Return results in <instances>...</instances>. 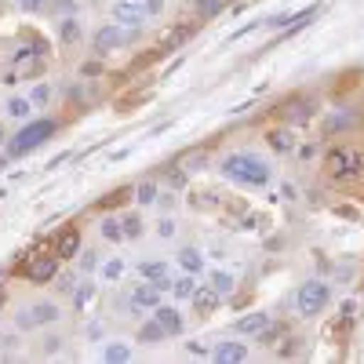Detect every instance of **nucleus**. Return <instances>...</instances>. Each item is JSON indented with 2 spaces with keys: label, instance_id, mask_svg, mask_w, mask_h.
<instances>
[{
  "label": "nucleus",
  "instance_id": "7",
  "mask_svg": "<svg viewBox=\"0 0 364 364\" xmlns=\"http://www.w3.org/2000/svg\"><path fill=\"white\" fill-rule=\"evenodd\" d=\"M357 124H360V109L357 106H339V109H328L321 132H324V139H336L343 132H353Z\"/></svg>",
  "mask_w": 364,
  "mask_h": 364
},
{
  "label": "nucleus",
  "instance_id": "4",
  "mask_svg": "<svg viewBox=\"0 0 364 364\" xmlns=\"http://www.w3.org/2000/svg\"><path fill=\"white\" fill-rule=\"evenodd\" d=\"M328 299H331V284L306 281V284H299V291H295V310H299V317H317L328 306Z\"/></svg>",
  "mask_w": 364,
  "mask_h": 364
},
{
  "label": "nucleus",
  "instance_id": "35",
  "mask_svg": "<svg viewBox=\"0 0 364 364\" xmlns=\"http://www.w3.org/2000/svg\"><path fill=\"white\" fill-rule=\"evenodd\" d=\"M91 299H95V284H84V288H77V306H80V310L87 306Z\"/></svg>",
  "mask_w": 364,
  "mask_h": 364
},
{
  "label": "nucleus",
  "instance_id": "32",
  "mask_svg": "<svg viewBox=\"0 0 364 364\" xmlns=\"http://www.w3.org/2000/svg\"><path fill=\"white\" fill-rule=\"evenodd\" d=\"M29 102H33L37 109H41V106H48V102H51V87H48V84H37L33 91H29Z\"/></svg>",
  "mask_w": 364,
  "mask_h": 364
},
{
  "label": "nucleus",
  "instance_id": "1",
  "mask_svg": "<svg viewBox=\"0 0 364 364\" xmlns=\"http://www.w3.org/2000/svg\"><path fill=\"white\" fill-rule=\"evenodd\" d=\"M219 171L226 178H233L237 186H269L273 182V168L269 161H262L252 149H237V154H226L219 161Z\"/></svg>",
  "mask_w": 364,
  "mask_h": 364
},
{
  "label": "nucleus",
  "instance_id": "17",
  "mask_svg": "<svg viewBox=\"0 0 364 364\" xmlns=\"http://www.w3.org/2000/svg\"><path fill=\"white\" fill-rule=\"evenodd\" d=\"M317 15H321V4H310V8H302L299 15H291V18H288V26L281 29V41H288L291 33H299V29H306Z\"/></svg>",
  "mask_w": 364,
  "mask_h": 364
},
{
  "label": "nucleus",
  "instance_id": "11",
  "mask_svg": "<svg viewBox=\"0 0 364 364\" xmlns=\"http://www.w3.org/2000/svg\"><path fill=\"white\" fill-rule=\"evenodd\" d=\"M197 29H200V22H190V26H182V22H178V26H171L168 33L157 41V51H161V55H168V51H178L182 44H186V41L197 33Z\"/></svg>",
  "mask_w": 364,
  "mask_h": 364
},
{
  "label": "nucleus",
  "instance_id": "9",
  "mask_svg": "<svg viewBox=\"0 0 364 364\" xmlns=\"http://www.w3.org/2000/svg\"><path fill=\"white\" fill-rule=\"evenodd\" d=\"M113 22L117 26H146V8H142V0H117L113 4Z\"/></svg>",
  "mask_w": 364,
  "mask_h": 364
},
{
  "label": "nucleus",
  "instance_id": "26",
  "mask_svg": "<svg viewBox=\"0 0 364 364\" xmlns=\"http://www.w3.org/2000/svg\"><path fill=\"white\" fill-rule=\"evenodd\" d=\"M58 37H63V44H77L80 41V22L73 15L63 18V22H58Z\"/></svg>",
  "mask_w": 364,
  "mask_h": 364
},
{
  "label": "nucleus",
  "instance_id": "43",
  "mask_svg": "<svg viewBox=\"0 0 364 364\" xmlns=\"http://www.w3.org/2000/svg\"><path fill=\"white\" fill-rule=\"evenodd\" d=\"M0 146H8V132L4 128H0Z\"/></svg>",
  "mask_w": 364,
  "mask_h": 364
},
{
  "label": "nucleus",
  "instance_id": "18",
  "mask_svg": "<svg viewBox=\"0 0 364 364\" xmlns=\"http://www.w3.org/2000/svg\"><path fill=\"white\" fill-rule=\"evenodd\" d=\"M128 200H135V186H117V190H109L106 197H99L95 208H99V211H113V208L128 204Z\"/></svg>",
  "mask_w": 364,
  "mask_h": 364
},
{
  "label": "nucleus",
  "instance_id": "27",
  "mask_svg": "<svg viewBox=\"0 0 364 364\" xmlns=\"http://www.w3.org/2000/svg\"><path fill=\"white\" fill-rule=\"evenodd\" d=\"M211 288H215L223 299L226 295H233V288H237V281L230 277V273H223V269H215V273H211Z\"/></svg>",
  "mask_w": 364,
  "mask_h": 364
},
{
  "label": "nucleus",
  "instance_id": "3",
  "mask_svg": "<svg viewBox=\"0 0 364 364\" xmlns=\"http://www.w3.org/2000/svg\"><path fill=\"white\" fill-rule=\"evenodd\" d=\"M55 132H58V120H51V117L29 120V124H26L18 135H11V139H8V149H4V154H8V157H26L29 149L44 146V142H48Z\"/></svg>",
  "mask_w": 364,
  "mask_h": 364
},
{
  "label": "nucleus",
  "instance_id": "15",
  "mask_svg": "<svg viewBox=\"0 0 364 364\" xmlns=\"http://www.w3.org/2000/svg\"><path fill=\"white\" fill-rule=\"evenodd\" d=\"M211 360L215 364H240L248 360V343H219L211 350Z\"/></svg>",
  "mask_w": 364,
  "mask_h": 364
},
{
  "label": "nucleus",
  "instance_id": "44",
  "mask_svg": "<svg viewBox=\"0 0 364 364\" xmlns=\"http://www.w3.org/2000/svg\"><path fill=\"white\" fill-rule=\"evenodd\" d=\"M8 161H11V157H8V154H4V157H0V168H8Z\"/></svg>",
  "mask_w": 364,
  "mask_h": 364
},
{
  "label": "nucleus",
  "instance_id": "37",
  "mask_svg": "<svg viewBox=\"0 0 364 364\" xmlns=\"http://www.w3.org/2000/svg\"><path fill=\"white\" fill-rule=\"evenodd\" d=\"M142 8H146V18H157L164 11V0H142Z\"/></svg>",
  "mask_w": 364,
  "mask_h": 364
},
{
  "label": "nucleus",
  "instance_id": "28",
  "mask_svg": "<svg viewBox=\"0 0 364 364\" xmlns=\"http://www.w3.org/2000/svg\"><path fill=\"white\" fill-rule=\"evenodd\" d=\"M29 113H33V102L29 99H8V117L11 120H26Z\"/></svg>",
  "mask_w": 364,
  "mask_h": 364
},
{
  "label": "nucleus",
  "instance_id": "40",
  "mask_svg": "<svg viewBox=\"0 0 364 364\" xmlns=\"http://www.w3.org/2000/svg\"><path fill=\"white\" fill-rule=\"evenodd\" d=\"M157 237H175V223L171 219H161L157 223Z\"/></svg>",
  "mask_w": 364,
  "mask_h": 364
},
{
  "label": "nucleus",
  "instance_id": "38",
  "mask_svg": "<svg viewBox=\"0 0 364 364\" xmlns=\"http://www.w3.org/2000/svg\"><path fill=\"white\" fill-rule=\"evenodd\" d=\"M99 262H102V259H99L95 252H87V255L80 259V269H84V273H91V269H99Z\"/></svg>",
  "mask_w": 364,
  "mask_h": 364
},
{
  "label": "nucleus",
  "instance_id": "24",
  "mask_svg": "<svg viewBox=\"0 0 364 364\" xmlns=\"http://www.w3.org/2000/svg\"><path fill=\"white\" fill-rule=\"evenodd\" d=\"M193 11H197V18H200V22H204V18H215V15H223V11H226V0H197Z\"/></svg>",
  "mask_w": 364,
  "mask_h": 364
},
{
  "label": "nucleus",
  "instance_id": "39",
  "mask_svg": "<svg viewBox=\"0 0 364 364\" xmlns=\"http://www.w3.org/2000/svg\"><path fill=\"white\" fill-rule=\"evenodd\" d=\"M44 4H48V0H18V8H22L26 15H33V11H41Z\"/></svg>",
  "mask_w": 364,
  "mask_h": 364
},
{
  "label": "nucleus",
  "instance_id": "8",
  "mask_svg": "<svg viewBox=\"0 0 364 364\" xmlns=\"http://www.w3.org/2000/svg\"><path fill=\"white\" fill-rule=\"evenodd\" d=\"M266 146L273 149V154H281V157L295 154V149H299L295 128H291V124H273V128H266Z\"/></svg>",
  "mask_w": 364,
  "mask_h": 364
},
{
  "label": "nucleus",
  "instance_id": "19",
  "mask_svg": "<svg viewBox=\"0 0 364 364\" xmlns=\"http://www.w3.org/2000/svg\"><path fill=\"white\" fill-rule=\"evenodd\" d=\"M154 317L164 324V331H168V336H182V314H178L175 306H164V302H161V306L154 310Z\"/></svg>",
  "mask_w": 364,
  "mask_h": 364
},
{
  "label": "nucleus",
  "instance_id": "41",
  "mask_svg": "<svg viewBox=\"0 0 364 364\" xmlns=\"http://www.w3.org/2000/svg\"><path fill=\"white\" fill-rule=\"evenodd\" d=\"M284 343H288V346H281V350H277V353H281V357H291V353H295V350H299V343H302V339H295V336H288V339H284Z\"/></svg>",
  "mask_w": 364,
  "mask_h": 364
},
{
  "label": "nucleus",
  "instance_id": "34",
  "mask_svg": "<svg viewBox=\"0 0 364 364\" xmlns=\"http://www.w3.org/2000/svg\"><path fill=\"white\" fill-rule=\"evenodd\" d=\"M102 273H106V281H120V277H124V259L106 262V266H102Z\"/></svg>",
  "mask_w": 364,
  "mask_h": 364
},
{
  "label": "nucleus",
  "instance_id": "6",
  "mask_svg": "<svg viewBox=\"0 0 364 364\" xmlns=\"http://www.w3.org/2000/svg\"><path fill=\"white\" fill-rule=\"evenodd\" d=\"M58 321H63V306H58V302H48V299L29 302V306L18 314V328H48V324H58Z\"/></svg>",
  "mask_w": 364,
  "mask_h": 364
},
{
  "label": "nucleus",
  "instance_id": "20",
  "mask_svg": "<svg viewBox=\"0 0 364 364\" xmlns=\"http://www.w3.org/2000/svg\"><path fill=\"white\" fill-rule=\"evenodd\" d=\"M266 324H269V314H248V317H240L233 328H237V336H259Z\"/></svg>",
  "mask_w": 364,
  "mask_h": 364
},
{
  "label": "nucleus",
  "instance_id": "42",
  "mask_svg": "<svg viewBox=\"0 0 364 364\" xmlns=\"http://www.w3.org/2000/svg\"><path fill=\"white\" fill-rule=\"evenodd\" d=\"M58 343H63V339H55V336H51V339L44 343V353H55V350H58Z\"/></svg>",
  "mask_w": 364,
  "mask_h": 364
},
{
  "label": "nucleus",
  "instance_id": "5",
  "mask_svg": "<svg viewBox=\"0 0 364 364\" xmlns=\"http://www.w3.org/2000/svg\"><path fill=\"white\" fill-rule=\"evenodd\" d=\"M15 273H22L29 284H51L58 277V255H29L15 266Z\"/></svg>",
  "mask_w": 364,
  "mask_h": 364
},
{
  "label": "nucleus",
  "instance_id": "2",
  "mask_svg": "<svg viewBox=\"0 0 364 364\" xmlns=\"http://www.w3.org/2000/svg\"><path fill=\"white\" fill-rule=\"evenodd\" d=\"M324 175L336 182V186H350L364 175V149L353 142H339V146H328L324 154Z\"/></svg>",
  "mask_w": 364,
  "mask_h": 364
},
{
  "label": "nucleus",
  "instance_id": "31",
  "mask_svg": "<svg viewBox=\"0 0 364 364\" xmlns=\"http://www.w3.org/2000/svg\"><path fill=\"white\" fill-rule=\"evenodd\" d=\"M102 237L106 240H124V226H120V219H102Z\"/></svg>",
  "mask_w": 364,
  "mask_h": 364
},
{
  "label": "nucleus",
  "instance_id": "13",
  "mask_svg": "<svg viewBox=\"0 0 364 364\" xmlns=\"http://www.w3.org/2000/svg\"><path fill=\"white\" fill-rule=\"evenodd\" d=\"M161 284H154V281H142V284H135V291H132V302L139 310H157L161 306Z\"/></svg>",
  "mask_w": 364,
  "mask_h": 364
},
{
  "label": "nucleus",
  "instance_id": "23",
  "mask_svg": "<svg viewBox=\"0 0 364 364\" xmlns=\"http://www.w3.org/2000/svg\"><path fill=\"white\" fill-rule=\"evenodd\" d=\"M168 288H171L175 299H193V291H197V277H193V273H182V277H175Z\"/></svg>",
  "mask_w": 364,
  "mask_h": 364
},
{
  "label": "nucleus",
  "instance_id": "45",
  "mask_svg": "<svg viewBox=\"0 0 364 364\" xmlns=\"http://www.w3.org/2000/svg\"><path fill=\"white\" fill-rule=\"evenodd\" d=\"M4 299H8V295H4V288H0V310H4Z\"/></svg>",
  "mask_w": 364,
  "mask_h": 364
},
{
  "label": "nucleus",
  "instance_id": "36",
  "mask_svg": "<svg viewBox=\"0 0 364 364\" xmlns=\"http://www.w3.org/2000/svg\"><path fill=\"white\" fill-rule=\"evenodd\" d=\"M102 73V63H99V58H87V63L80 66V77H99Z\"/></svg>",
  "mask_w": 364,
  "mask_h": 364
},
{
  "label": "nucleus",
  "instance_id": "30",
  "mask_svg": "<svg viewBox=\"0 0 364 364\" xmlns=\"http://www.w3.org/2000/svg\"><path fill=\"white\" fill-rule=\"evenodd\" d=\"M102 357H106L109 364H120V360H132V346H124V343H109Z\"/></svg>",
  "mask_w": 364,
  "mask_h": 364
},
{
  "label": "nucleus",
  "instance_id": "33",
  "mask_svg": "<svg viewBox=\"0 0 364 364\" xmlns=\"http://www.w3.org/2000/svg\"><path fill=\"white\" fill-rule=\"evenodd\" d=\"M120 226H124V237H142V219L139 215H124V219H120Z\"/></svg>",
  "mask_w": 364,
  "mask_h": 364
},
{
  "label": "nucleus",
  "instance_id": "29",
  "mask_svg": "<svg viewBox=\"0 0 364 364\" xmlns=\"http://www.w3.org/2000/svg\"><path fill=\"white\" fill-rule=\"evenodd\" d=\"M135 200H139V204H154V200H161V197H157V182H149V178L139 182V186H135Z\"/></svg>",
  "mask_w": 364,
  "mask_h": 364
},
{
  "label": "nucleus",
  "instance_id": "16",
  "mask_svg": "<svg viewBox=\"0 0 364 364\" xmlns=\"http://www.w3.org/2000/svg\"><path fill=\"white\" fill-rule=\"evenodd\" d=\"M219 302H223V295L211 288V284H197V291H193V310H197V314L219 310Z\"/></svg>",
  "mask_w": 364,
  "mask_h": 364
},
{
  "label": "nucleus",
  "instance_id": "21",
  "mask_svg": "<svg viewBox=\"0 0 364 364\" xmlns=\"http://www.w3.org/2000/svg\"><path fill=\"white\" fill-rule=\"evenodd\" d=\"M168 339V331H164V324L154 317V321H146L142 328H139V343H149V346H157V343H164Z\"/></svg>",
  "mask_w": 364,
  "mask_h": 364
},
{
  "label": "nucleus",
  "instance_id": "25",
  "mask_svg": "<svg viewBox=\"0 0 364 364\" xmlns=\"http://www.w3.org/2000/svg\"><path fill=\"white\" fill-rule=\"evenodd\" d=\"M178 266L186 269V273H200V269H204V259H200L197 248H182V252H178Z\"/></svg>",
  "mask_w": 364,
  "mask_h": 364
},
{
  "label": "nucleus",
  "instance_id": "12",
  "mask_svg": "<svg viewBox=\"0 0 364 364\" xmlns=\"http://www.w3.org/2000/svg\"><path fill=\"white\" fill-rule=\"evenodd\" d=\"M186 175H193V171H204V168H211V146H193V149H182L178 154V161H175Z\"/></svg>",
  "mask_w": 364,
  "mask_h": 364
},
{
  "label": "nucleus",
  "instance_id": "10",
  "mask_svg": "<svg viewBox=\"0 0 364 364\" xmlns=\"http://www.w3.org/2000/svg\"><path fill=\"white\" fill-rule=\"evenodd\" d=\"M277 113H281L284 124L302 128V124H310V117H314V102H310V99H291V102H284Z\"/></svg>",
  "mask_w": 364,
  "mask_h": 364
},
{
  "label": "nucleus",
  "instance_id": "22",
  "mask_svg": "<svg viewBox=\"0 0 364 364\" xmlns=\"http://www.w3.org/2000/svg\"><path fill=\"white\" fill-rule=\"evenodd\" d=\"M139 273H142V281H154V284H161V288H168L171 281H168V266L164 262H142L139 266Z\"/></svg>",
  "mask_w": 364,
  "mask_h": 364
},
{
  "label": "nucleus",
  "instance_id": "14",
  "mask_svg": "<svg viewBox=\"0 0 364 364\" xmlns=\"http://www.w3.org/2000/svg\"><path fill=\"white\" fill-rule=\"evenodd\" d=\"M55 255L58 259H77L80 255V230L77 226H66L63 233L55 237Z\"/></svg>",
  "mask_w": 364,
  "mask_h": 364
}]
</instances>
